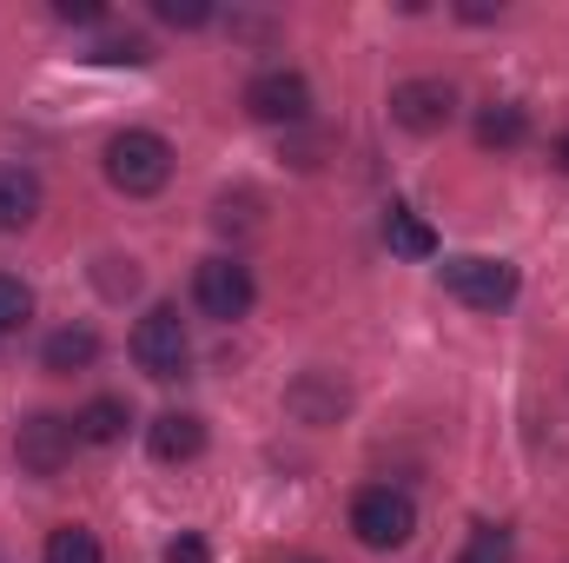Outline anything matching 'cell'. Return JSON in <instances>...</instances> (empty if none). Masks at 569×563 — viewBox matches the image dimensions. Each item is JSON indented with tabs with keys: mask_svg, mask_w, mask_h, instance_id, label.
Segmentation results:
<instances>
[{
	"mask_svg": "<svg viewBox=\"0 0 569 563\" xmlns=\"http://www.w3.org/2000/svg\"><path fill=\"white\" fill-rule=\"evenodd\" d=\"M107 179L127 192V199H152L166 179H172V146L146 127H127L107 140Z\"/></svg>",
	"mask_w": 569,
	"mask_h": 563,
	"instance_id": "6da1fadb",
	"label": "cell"
},
{
	"mask_svg": "<svg viewBox=\"0 0 569 563\" xmlns=\"http://www.w3.org/2000/svg\"><path fill=\"white\" fill-rule=\"evenodd\" d=\"M351 531H358L365 551H405L418 537V504L391 484H365L351 497Z\"/></svg>",
	"mask_w": 569,
	"mask_h": 563,
	"instance_id": "7a4b0ae2",
	"label": "cell"
},
{
	"mask_svg": "<svg viewBox=\"0 0 569 563\" xmlns=\"http://www.w3.org/2000/svg\"><path fill=\"white\" fill-rule=\"evenodd\" d=\"M437 279H443L450 298H463V305H477V312H503V305L517 298V266H510V259H483V253L443 259Z\"/></svg>",
	"mask_w": 569,
	"mask_h": 563,
	"instance_id": "3957f363",
	"label": "cell"
},
{
	"mask_svg": "<svg viewBox=\"0 0 569 563\" xmlns=\"http://www.w3.org/2000/svg\"><path fill=\"white\" fill-rule=\"evenodd\" d=\"M186 358H192V338H186L179 305H152L133 325V365H140L146 378H179Z\"/></svg>",
	"mask_w": 569,
	"mask_h": 563,
	"instance_id": "277c9868",
	"label": "cell"
},
{
	"mask_svg": "<svg viewBox=\"0 0 569 563\" xmlns=\"http://www.w3.org/2000/svg\"><path fill=\"white\" fill-rule=\"evenodd\" d=\"M73 444H80V431H73V418H60V412H33V418L13 431V457H20L27 477H60L67 457H73Z\"/></svg>",
	"mask_w": 569,
	"mask_h": 563,
	"instance_id": "5b68a950",
	"label": "cell"
},
{
	"mask_svg": "<svg viewBox=\"0 0 569 563\" xmlns=\"http://www.w3.org/2000/svg\"><path fill=\"white\" fill-rule=\"evenodd\" d=\"M192 298H199V312L206 318H246L252 312V298H259V285H252V266H239V259H199V273H192Z\"/></svg>",
	"mask_w": 569,
	"mask_h": 563,
	"instance_id": "8992f818",
	"label": "cell"
},
{
	"mask_svg": "<svg viewBox=\"0 0 569 563\" xmlns=\"http://www.w3.org/2000/svg\"><path fill=\"white\" fill-rule=\"evenodd\" d=\"M246 113L266 120V127H298V120H311V80L291 73V67H266V73H252V87H246Z\"/></svg>",
	"mask_w": 569,
	"mask_h": 563,
	"instance_id": "52a82bcc",
	"label": "cell"
},
{
	"mask_svg": "<svg viewBox=\"0 0 569 563\" xmlns=\"http://www.w3.org/2000/svg\"><path fill=\"white\" fill-rule=\"evenodd\" d=\"M450 113H457L450 80H405V87H391V120L405 134H443Z\"/></svg>",
	"mask_w": 569,
	"mask_h": 563,
	"instance_id": "ba28073f",
	"label": "cell"
},
{
	"mask_svg": "<svg viewBox=\"0 0 569 563\" xmlns=\"http://www.w3.org/2000/svg\"><path fill=\"white\" fill-rule=\"evenodd\" d=\"M146 451H152L159 464H192V457L206 451V418H192V412H159V418L146 424Z\"/></svg>",
	"mask_w": 569,
	"mask_h": 563,
	"instance_id": "9c48e42d",
	"label": "cell"
},
{
	"mask_svg": "<svg viewBox=\"0 0 569 563\" xmlns=\"http://www.w3.org/2000/svg\"><path fill=\"white\" fill-rule=\"evenodd\" d=\"M40 179L27 166H0V233H27L40 219Z\"/></svg>",
	"mask_w": 569,
	"mask_h": 563,
	"instance_id": "30bf717a",
	"label": "cell"
},
{
	"mask_svg": "<svg viewBox=\"0 0 569 563\" xmlns=\"http://www.w3.org/2000/svg\"><path fill=\"white\" fill-rule=\"evenodd\" d=\"M93 358H100V332H93V325H60V332L40 345V365L60 372V378H67V372H87Z\"/></svg>",
	"mask_w": 569,
	"mask_h": 563,
	"instance_id": "8fae6325",
	"label": "cell"
},
{
	"mask_svg": "<svg viewBox=\"0 0 569 563\" xmlns=\"http://www.w3.org/2000/svg\"><path fill=\"white\" fill-rule=\"evenodd\" d=\"M530 140V113L517 107V100H490L483 113H477V146H497V152H510V146Z\"/></svg>",
	"mask_w": 569,
	"mask_h": 563,
	"instance_id": "7c38bea8",
	"label": "cell"
},
{
	"mask_svg": "<svg viewBox=\"0 0 569 563\" xmlns=\"http://www.w3.org/2000/svg\"><path fill=\"white\" fill-rule=\"evenodd\" d=\"M127 424H133L127 398H87V405L73 412V431H80V444H113Z\"/></svg>",
	"mask_w": 569,
	"mask_h": 563,
	"instance_id": "4fadbf2b",
	"label": "cell"
},
{
	"mask_svg": "<svg viewBox=\"0 0 569 563\" xmlns=\"http://www.w3.org/2000/svg\"><path fill=\"white\" fill-rule=\"evenodd\" d=\"M385 239H391V253H398V259H437V233H430L411 206H391Z\"/></svg>",
	"mask_w": 569,
	"mask_h": 563,
	"instance_id": "5bb4252c",
	"label": "cell"
},
{
	"mask_svg": "<svg viewBox=\"0 0 569 563\" xmlns=\"http://www.w3.org/2000/svg\"><path fill=\"white\" fill-rule=\"evenodd\" d=\"M284 405H291L305 424H331L338 412H345V385H331V392H325V378H305V385H291V392H284Z\"/></svg>",
	"mask_w": 569,
	"mask_h": 563,
	"instance_id": "9a60e30c",
	"label": "cell"
},
{
	"mask_svg": "<svg viewBox=\"0 0 569 563\" xmlns=\"http://www.w3.org/2000/svg\"><path fill=\"white\" fill-rule=\"evenodd\" d=\"M40 563H107V551H100V537L87 524H60V531H47Z\"/></svg>",
	"mask_w": 569,
	"mask_h": 563,
	"instance_id": "2e32d148",
	"label": "cell"
},
{
	"mask_svg": "<svg viewBox=\"0 0 569 563\" xmlns=\"http://www.w3.org/2000/svg\"><path fill=\"white\" fill-rule=\"evenodd\" d=\"M457 563H517V544H510V531H503V524H477Z\"/></svg>",
	"mask_w": 569,
	"mask_h": 563,
	"instance_id": "e0dca14e",
	"label": "cell"
},
{
	"mask_svg": "<svg viewBox=\"0 0 569 563\" xmlns=\"http://www.w3.org/2000/svg\"><path fill=\"white\" fill-rule=\"evenodd\" d=\"M27 318H33V292L13 279V273H0V338H7V332H20Z\"/></svg>",
	"mask_w": 569,
	"mask_h": 563,
	"instance_id": "ac0fdd59",
	"label": "cell"
},
{
	"mask_svg": "<svg viewBox=\"0 0 569 563\" xmlns=\"http://www.w3.org/2000/svg\"><path fill=\"white\" fill-rule=\"evenodd\" d=\"M87 60H100V67H146V60H152V47H146L140 33H113V40H100Z\"/></svg>",
	"mask_w": 569,
	"mask_h": 563,
	"instance_id": "d6986e66",
	"label": "cell"
},
{
	"mask_svg": "<svg viewBox=\"0 0 569 563\" xmlns=\"http://www.w3.org/2000/svg\"><path fill=\"white\" fill-rule=\"evenodd\" d=\"M152 13H159L166 27H206V20H212V7H206V0H159Z\"/></svg>",
	"mask_w": 569,
	"mask_h": 563,
	"instance_id": "ffe728a7",
	"label": "cell"
},
{
	"mask_svg": "<svg viewBox=\"0 0 569 563\" xmlns=\"http://www.w3.org/2000/svg\"><path fill=\"white\" fill-rule=\"evenodd\" d=\"M53 20H73V27H93V20H107V7H100V0H53Z\"/></svg>",
	"mask_w": 569,
	"mask_h": 563,
	"instance_id": "44dd1931",
	"label": "cell"
},
{
	"mask_svg": "<svg viewBox=\"0 0 569 563\" xmlns=\"http://www.w3.org/2000/svg\"><path fill=\"white\" fill-rule=\"evenodd\" d=\"M100 266H107V273H100V292H113V298L140 285V273H133V259H100Z\"/></svg>",
	"mask_w": 569,
	"mask_h": 563,
	"instance_id": "7402d4cb",
	"label": "cell"
},
{
	"mask_svg": "<svg viewBox=\"0 0 569 563\" xmlns=\"http://www.w3.org/2000/svg\"><path fill=\"white\" fill-rule=\"evenodd\" d=\"M166 563H212V551H206V537H192V531H179V537L166 544Z\"/></svg>",
	"mask_w": 569,
	"mask_h": 563,
	"instance_id": "603a6c76",
	"label": "cell"
},
{
	"mask_svg": "<svg viewBox=\"0 0 569 563\" xmlns=\"http://www.w3.org/2000/svg\"><path fill=\"white\" fill-rule=\"evenodd\" d=\"M557 166H563V172H569V134H563V140H557Z\"/></svg>",
	"mask_w": 569,
	"mask_h": 563,
	"instance_id": "cb8c5ba5",
	"label": "cell"
},
{
	"mask_svg": "<svg viewBox=\"0 0 569 563\" xmlns=\"http://www.w3.org/2000/svg\"><path fill=\"white\" fill-rule=\"evenodd\" d=\"M291 563H311V557H291Z\"/></svg>",
	"mask_w": 569,
	"mask_h": 563,
	"instance_id": "d4e9b609",
	"label": "cell"
}]
</instances>
